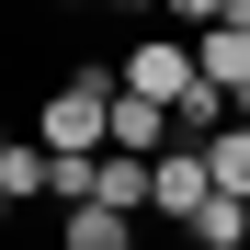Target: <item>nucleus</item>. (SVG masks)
I'll return each mask as SVG.
<instances>
[{
	"label": "nucleus",
	"mask_w": 250,
	"mask_h": 250,
	"mask_svg": "<svg viewBox=\"0 0 250 250\" xmlns=\"http://www.w3.org/2000/svg\"><path fill=\"white\" fill-rule=\"evenodd\" d=\"M159 12H171V23H193V34H205V23H228V0H159Z\"/></svg>",
	"instance_id": "0eeeda50"
},
{
	"label": "nucleus",
	"mask_w": 250,
	"mask_h": 250,
	"mask_svg": "<svg viewBox=\"0 0 250 250\" xmlns=\"http://www.w3.org/2000/svg\"><path fill=\"white\" fill-rule=\"evenodd\" d=\"M57 12H91V0H57Z\"/></svg>",
	"instance_id": "1a4fd4ad"
},
{
	"label": "nucleus",
	"mask_w": 250,
	"mask_h": 250,
	"mask_svg": "<svg viewBox=\"0 0 250 250\" xmlns=\"http://www.w3.org/2000/svg\"><path fill=\"white\" fill-rule=\"evenodd\" d=\"M205 205H216V171H205V148H171V159H159V216H171V228H193Z\"/></svg>",
	"instance_id": "f03ea898"
},
{
	"label": "nucleus",
	"mask_w": 250,
	"mask_h": 250,
	"mask_svg": "<svg viewBox=\"0 0 250 250\" xmlns=\"http://www.w3.org/2000/svg\"><path fill=\"white\" fill-rule=\"evenodd\" d=\"M57 250H137V239H125V205H68Z\"/></svg>",
	"instance_id": "20e7f679"
},
{
	"label": "nucleus",
	"mask_w": 250,
	"mask_h": 250,
	"mask_svg": "<svg viewBox=\"0 0 250 250\" xmlns=\"http://www.w3.org/2000/svg\"><path fill=\"white\" fill-rule=\"evenodd\" d=\"M205 171H216V193H239V205H250V125H228V137L205 148Z\"/></svg>",
	"instance_id": "423d86ee"
},
{
	"label": "nucleus",
	"mask_w": 250,
	"mask_h": 250,
	"mask_svg": "<svg viewBox=\"0 0 250 250\" xmlns=\"http://www.w3.org/2000/svg\"><path fill=\"white\" fill-rule=\"evenodd\" d=\"M46 182H57V148H23V137L0 148V205H34Z\"/></svg>",
	"instance_id": "7ed1b4c3"
},
{
	"label": "nucleus",
	"mask_w": 250,
	"mask_h": 250,
	"mask_svg": "<svg viewBox=\"0 0 250 250\" xmlns=\"http://www.w3.org/2000/svg\"><path fill=\"white\" fill-rule=\"evenodd\" d=\"M182 239H193V250H250V205H239V193H216V205H205Z\"/></svg>",
	"instance_id": "39448f33"
},
{
	"label": "nucleus",
	"mask_w": 250,
	"mask_h": 250,
	"mask_svg": "<svg viewBox=\"0 0 250 250\" xmlns=\"http://www.w3.org/2000/svg\"><path fill=\"white\" fill-rule=\"evenodd\" d=\"M114 80H125V91H148V103H193V91H205V57L171 46V34H148V46L114 57Z\"/></svg>",
	"instance_id": "f257e3e1"
},
{
	"label": "nucleus",
	"mask_w": 250,
	"mask_h": 250,
	"mask_svg": "<svg viewBox=\"0 0 250 250\" xmlns=\"http://www.w3.org/2000/svg\"><path fill=\"white\" fill-rule=\"evenodd\" d=\"M114 12H159V0H114Z\"/></svg>",
	"instance_id": "6e6552de"
}]
</instances>
